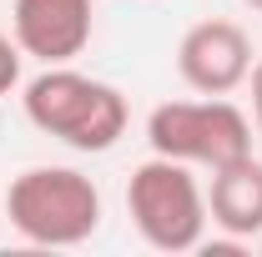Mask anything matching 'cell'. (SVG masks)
<instances>
[{
	"instance_id": "obj_10",
	"label": "cell",
	"mask_w": 262,
	"mask_h": 257,
	"mask_svg": "<svg viewBox=\"0 0 262 257\" xmlns=\"http://www.w3.org/2000/svg\"><path fill=\"white\" fill-rule=\"evenodd\" d=\"M247 5H252V10H262V0H247Z\"/></svg>"
},
{
	"instance_id": "obj_9",
	"label": "cell",
	"mask_w": 262,
	"mask_h": 257,
	"mask_svg": "<svg viewBox=\"0 0 262 257\" xmlns=\"http://www.w3.org/2000/svg\"><path fill=\"white\" fill-rule=\"evenodd\" d=\"M247 81H252V121H257V136H262V61L247 71Z\"/></svg>"
},
{
	"instance_id": "obj_3",
	"label": "cell",
	"mask_w": 262,
	"mask_h": 257,
	"mask_svg": "<svg viewBox=\"0 0 262 257\" xmlns=\"http://www.w3.org/2000/svg\"><path fill=\"white\" fill-rule=\"evenodd\" d=\"M126 212L146 247L157 252H196L207 232V192L196 187L187 161L157 157L141 161L126 182Z\"/></svg>"
},
{
	"instance_id": "obj_4",
	"label": "cell",
	"mask_w": 262,
	"mask_h": 257,
	"mask_svg": "<svg viewBox=\"0 0 262 257\" xmlns=\"http://www.w3.org/2000/svg\"><path fill=\"white\" fill-rule=\"evenodd\" d=\"M146 141H151L157 157L217 172V166H227V161L252 152V121H247L227 96L162 101V106L146 116Z\"/></svg>"
},
{
	"instance_id": "obj_8",
	"label": "cell",
	"mask_w": 262,
	"mask_h": 257,
	"mask_svg": "<svg viewBox=\"0 0 262 257\" xmlns=\"http://www.w3.org/2000/svg\"><path fill=\"white\" fill-rule=\"evenodd\" d=\"M20 46L10 40V35H0V96H10L15 86H20Z\"/></svg>"
},
{
	"instance_id": "obj_6",
	"label": "cell",
	"mask_w": 262,
	"mask_h": 257,
	"mask_svg": "<svg viewBox=\"0 0 262 257\" xmlns=\"http://www.w3.org/2000/svg\"><path fill=\"white\" fill-rule=\"evenodd\" d=\"M91 0H15L10 31L15 46L46 66H71L91 46Z\"/></svg>"
},
{
	"instance_id": "obj_5",
	"label": "cell",
	"mask_w": 262,
	"mask_h": 257,
	"mask_svg": "<svg viewBox=\"0 0 262 257\" xmlns=\"http://www.w3.org/2000/svg\"><path fill=\"white\" fill-rule=\"evenodd\" d=\"M177 71L196 96H227L252 71V40L237 20H196L177 46Z\"/></svg>"
},
{
	"instance_id": "obj_11",
	"label": "cell",
	"mask_w": 262,
	"mask_h": 257,
	"mask_svg": "<svg viewBox=\"0 0 262 257\" xmlns=\"http://www.w3.org/2000/svg\"><path fill=\"white\" fill-rule=\"evenodd\" d=\"M257 252H262V232H257Z\"/></svg>"
},
{
	"instance_id": "obj_7",
	"label": "cell",
	"mask_w": 262,
	"mask_h": 257,
	"mask_svg": "<svg viewBox=\"0 0 262 257\" xmlns=\"http://www.w3.org/2000/svg\"><path fill=\"white\" fill-rule=\"evenodd\" d=\"M207 217H212L217 232H227L237 242H252L262 232V161L252 152L212 172Z\"/></svg>"
},
{
	"instance_id": "obj_1",
	"label": "cell",
	"mask_w": 262,
	"mask_h": 257,
	"mask_svg": "<svg viewBox=\"0 0 262 257\" xmlns=\"http://www.w3.org/2000/svg\"><path fill=\"white\" fill-rule=\"evenodd\" d=\"M20 106L35 131L66 141L71 152H111L126 136V96L71 66H46L35 81H26Z\"/></svg>"
},
{
	"instance_id": "obj_2",
	"label": "cell",
	"mask_w": 262,
	"mask_h": 257,
	"mask_svg": "<svg viewBox=\"0 0 262 257\" xmlns=\"http://www.w3.org/2000/svg\"><path fill=\"white\" fill-rule=\"evenodd\" d=\"M5 212L35 247H81L101 227V192L76 166H31L10 182Z\"/></svg>"
}]
</instances>
